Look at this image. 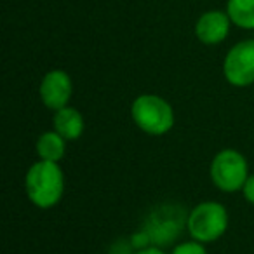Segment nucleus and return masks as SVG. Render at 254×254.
Here are the masks:
<instances>
[{"instance_id": "7", "label": "nucleus", "mask_w": 254, "mask_h": 254, "mask_svg": "<svg viewBox=\"0 0 254 254\" xmlns=\"http://www.w3.org/2000/svg\"><path fill=\"white\" fill-rule=\"evenodd\" d=\"M232 19L223 11H207L195 23V35L205 46L221 44L228 37Z\"/></svg>"}, {"instance_id": "3", "label": "nucleus", "mask_w": 254, "mask_h": 254, "mask_svg": "<svg viewBox=\"0 0 254 254\" xmlns=\"http://www.w3.org/2000/svg\"><path fill=\"white\" fill-rule=\"evenodd\" d=\"M188 232L202 244L218 240L228 228V212L218 202H202L188 216Z\"/></svg>"}, {"instance_id": "6", "label": "nucleus", "mask_w": 254, "mask_h": 254, "mask_svg": "<svg viewBox=\"0 0 254 254\" xmlns=\"http://www.w3.org/2000/svg\"><path fill=\"white\" fill-rule=\"evenodd\" d=\"M71 91H73L71 78L64 70L47 71L44 75L42 82H40V98H42V103L47 108L54 110V112L68 106V101L71 98Z\"/></svg>"}, {"instance_id": "13", "label": "nucleus", "mask_w": 254, "mask_h": 254, "mask_svg": "<svg viewBox=\"0 0 254 254\" xmlns=\"http://www.w3.org/2000/svg\"><path fill=\"white\" fill-rule=\"evenodd\" d=\"M134 254H166V253L162 249H159V247H143V249H139Z\"/></svg>"}, {"instance_id": "8", "label": "nucleus", "mask_w": 254, "mask_h": 254, "mask_svg": "<svg viewBox=\"0 0 254 254\" xmlns=\"http://www.w3.org/2000/svg\"><path fill=\"white\" fill-rule=\"evenodd\" d=\"M53 126L54 131L60 136H63L66 141H73V139L80 138L84 132V117L77 108L64 106L56 112L53 119Z\"/></svg>"}, {"instance_id": "9", "label": "nucleus", "mask_w": 254, "mask_h": 254, "mask_svg": "<svg viewBox=\"0 0 254 254\" xmlns=\"http://www.w3.org/2000/svg\"><path fill=\"white\" fill-rule=\"evenodd\" d=\"M66 139L60 136L56 131H47L39 136L37 139V153L40 160H49V162H60L66 152Z\"/></svg>"}, {"instance_id": "4", "label": "nucleus", "mask_w": 254, "mask_h": 254, "mask_svg": "<svg viewBox=\"0 0 254 254\" xmlns=\"http://www.w3.org/2000/svg\"><path fill=\"white\" fill-rule=\"evenodd\" d=\"M211 178L212 183L221 191L233 193L237 190H242L247 178H249V167H247L246 157L237 150L219 152L212 159Z\"/></svg>"}, {"instance_id": "11", "label": "nucleus", "mask_w": 254, "mask_h": 254, "mask_svg": "<svg viewBox=\"0 0 254 254\" xmlns=\"http://www.w3.org/2000/svg\"><path fill=\"white\" fill-rule=\"evenodd\" d=\"M171 254H207V251H205L204 244L193 240V242H183L176 246Z\"/></svg>"}, {"instance_id": "12", "label": "nucleus", "mask_w": 254, "mask_h": 254, "mask_svg": "<svg viewBox=\"0 0 254 254\" xmlns=\"http://www.w3.org/2000/svg\"><path fill=\"white\" fill-rule=\"evenodd\" d=\"M242 191H244V197H246V200L249 202V204L254 205V174H251V176L247 178Z\"/></svg>"}, {"instance_id": "10", "label": "nucleus", "mask_w": 254, "mask_h": 254, "mask_svg": "<svg viewBox=\"0 0 254 254\" xmlns=\"http://www.w3.org/2000/svg\"><path fill=\"white\" fill-rule=\"evenodd\" d=\"M226 14L233 25L244 30H254V0H228Z\"/></svg>"}, {"instance_id": "2", "label": "nucleus", "mask_w": 254, "mask_h": 254, "mask_svg": "<svg viewBox=\"0 0 254 254\" xmlns=\"http://www.w3.org/2000/svg\"><path fill=\"white\" fill-rule=\"evenodd\" d=\"M131 117L136 126L150 136H162L173 129L174 112L164 98L141 94L132 101Z\"/></svg>"}, {"instance_id": "5", "label": "nucleus", "mask_w": 254, "mask_h": 254, "mask_svg": "<svg viewBox=\"0 0 254 254\" xmlns=\"http://www.w3.org/2000/svg\"><path fill=\"white\" fill-rule=\"evenodd\" d=\"M225 78L235 87H247L254 82V40H242L226 53L223 61Z\"/></svg>"}, {"instance_id": "1", "label": "nucleus", "mask_w": 254, "mask_h": 254, "mask_svg": "<svg viewBox=\"0 0 254 254\" xmlns=\"http://www.w3.org/2000/svg\"><path fill=\"white\" fill-rule=\"evenodd\" d=\"M26 195L33 205L51 209L61 200L64 191V176L58 162L39 160L28 169L25 178Z\"/></svg>"}]
</instances>
